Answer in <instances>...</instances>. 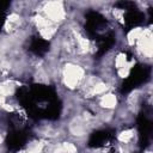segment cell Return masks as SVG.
I'll use <instances>...</instances> for the list:
<instances>
[{"label": "cell", "instance_id": "cell-1", "mask_svg": "<svg viewBox=\"0 0 153 153\" xmlns=\"http://www.w3.org/2000/svg\"><path fill=\"white\" fill-rule=\"evenodd\" d=\"M62 76H63V82L68 88H75L84 79V69L78 65L67 63L63 68Z\"/></svg>", "mask_w": 153, "mask_h": 153}, {"label": "cell", "instance_id": "cell-2", "mask_svg": "<svg viewBox=\"0 0 153 153\" xmlns=\"http://www.w3.org/2000/svg\"><path fill=\"white\" fill-rule=\"evenodd\" d=\"M43 12H44V17L54 23H60L65 19L66 17V11L63 7V4L61 1H49L44 5L43 7Z\"/></svg>", "mask_w": 153, "mask_h": 153}, {"label": "cell", "instance_id": "cell-3", "mask_svg": "<svg viewBox=\"0 0 153 153\" xmlns=\"http://www.w3.org/2000/svg\"><path fill=\"white\" fill-rule=\"evenodd\" d=\"M135 44H136L140 54H142L145 57H151L152 56V33H151V30L143 29L140 38L137 39V42Z\"/></svg>", "mask_w": 153, "mask_h": 153}, {"label": "cell", "instance_id": "cell-4", "mask_svg": "<svg viewBox=\"0 0 153 153\" xmlns=\"http://www.w3.org/2000/svg\"><path fill=\"white\" fill-rule=\"evenodd\" d=\"M99 103H100V106L105 109H112L117 104V98L112 93H105V94H102Z\"/></svg>", "mask_w": 153, "mask_h": 153}, {"label": "cell", "instance_id": "cell-5", "mask_svg": "<svg viewBox=\"0 0 153 153\" xmlns=\"http://www.w3.org/2000/svg\"><path fill=\"white\" fill-rule=\"evenodd\" d=\"M142 31H143V29H141V27L131 29V30L129 31V33L127 35V41H128V43H129L130 45H134V44L137 42V39L140 38Z\"/></svg>", "mask_w": 153, "mask_h": 153}, {"label": "cell", "instance_id": "cell-6", "mask_svg": "<svg viewBox=\"0 0 153 153\" xmlns=\"http://www.w3.org/2000/svg\"><path fill=\"white\" fill-rule=\"evenodd\" d=\"M133 137H134V131L130 130V129H126V130L121 131V133L118 134V136H117L118 141H120L121 143H123V145L129 143Z\"/></svg>", "mask_w": 153, "mask_h": 153}, {"label": "cell", "instance_id": "cell-7", "mask_svg": "<svg viewBox=\"0 0 153 153\" xmlns=\"http://www.w3.org/2000/svg\"><path fill=\"white\" fill-rule=\"evenodd\" d=\"M128 63H129V62H128V60H127V56H126V54H123V53L118 54V55L115 57V66H116L117 69L123 68V67L127 66Z\"/></svg>", "mask_w": 153, "mask_h": 153}, {"label": "cell", "instance_id": "cell-8", "mask_svg": "<svg viewBox=\"0 0 153 153\" xmlns=\"http://www.w3.org/2000/svg\"><path fill=\"white\" fill-rule=\"evenodd\" d=\"M42 149H43V143L42 142H32L27 147L29 153H41Z\"/></svg>", "mask_w": 153, "mask_h": 153}, {"label": "cell", "instance_id": "cell-9", "mask_svg": "<svg viewBox=\"0 0 153 153\" xmlns=\"http://www.w3.org/2000/svg\"><path fill=\"white\" fill-rule=\"evenodd\" d=\"M18 153H29L27 151H22V152H18Z\"/></svg>", "mask_w": 153, "mask_h": 153}, {"label": "cell", "instance_id": "cell-10", "mask_svg": "<svg viewBox=\"0 0 153 153\" xmlns=\"http://www.w3.org/2000/svg\"><path fill=\"white\" fill-rule=\"evenodd\" d=\"M1 142H2V136L0 135V143H1Z\"/></svg>", "mask_w": 153, "mask_h": 153}, {"label": "cell", "instance_id": "cell-11", "mask_svg": "<svg viewBox=\"0 0 153 153\" xmlns=\"http://www.w3.org/2000/svg\"><path fill=\"white\" fill-rule=\"evenodd\" d=\"M98 153H105V152H98Z\"/></svg>", "mask_w": 153, "mask_h": 153}]
</instances>
